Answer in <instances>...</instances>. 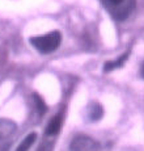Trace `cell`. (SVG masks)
<instances>
[{
	"label": "cell",
	"instance_id": "cell-9",
	"mask_svg": "<svg viewBox=\"0 0 144 151\" xmlns=\"http://www.w3.org/2000/svg\"><path fill=\"white\" fill-rule=\"evenodd\" d=\"M34 101H36V106H37V110L39 112V114H45L46 113V110H47V106H46V104H45V101H43V99L39 96V95H37V93H34Z\"/></svg>",
	"mask_w": 144,
	"mask_h": 151
},
{
	"label": "cell",
	"instance_id": "cell-2",
	"mask_svg": "<svg viewBox=\"0 0 144 151\" xmlns=\"http://www.w3.org/2000/svg\"><path fill=\"white\" fill-rule=\"evenodd\" d=\"M62 42V34L59 32H51L45 36L33 37L30 38V43L42 54H50L59 47Z\"/></svg>",
	"mask_w": 144,
	"mask_h": 151
},
{
	"label": "cell",
	"instance_id": "cell-7",
	"mask_svg": "<svg viewBox=\"0 0 144 151\" xmlns=\"http://www.w3.org/2000/svg\"><path fill=\"white\" fill-rule=\"evenodd\" d=\"M127 57H128V54L126 53V54H123L122 57L118 58V59L105 63V66H103V70H105V72H109V71H111V70L118 68V67H122L123 63H125V62H126V59H127Z\"/></svg>",
	"mask_w": 144,
	"mask_h": 151
},
{
	"label": "cell",
	"instance_id": "cell-10",
	"mask_svg": "<svg viewBox=\"0 0 144 151\" xmlns=\"http://www.w3.org/2000/svg\"><path fill=\"white\" fill-rule=\"evenodd\" d=\"M143 76H144V67H143Z\"/></svg>",
	"mask_w": 144,
	"mask_h": 151
},
{
	"label": "cell",
	"instance_id": "cell-1",
	"mask_svg": "<svg viewBox=\"0 0 144 151\" xmlns=\"http://www.w3.org/2000/svg\"><path fill=\"white\" fill-rule=\"evenodd\" d=\"M101 3L111 17L118 21L126 20L135 8V0H101Z\"/></svg>",
	"mask_w": 144,
	"mask_h": 151
},
{
	"label": "cell",
	"instance_id": "cell-8",
	"mask_svg": "<svg viewBox=\"0 0 144 151\" xmlns=\"http://www.w3.org/2000/svg\"><path fill=\"white\" fill-rule=\"evenodd\" d=\"M89 116H91V120L93 121H98L101 117L103 116V109L100 104H93L89 109Z\"/></svg>",
	"mask_w": 144,
	"mask_h": 151
},
{
	"label": "cell",
	"instance_id": "cell-5",
	"mask_svg": "<svg viewBox=\"0 0 144 151\" xmlns=\"http://www.w3.org/2000/svg\"><path fill=\"white\" fill-rule=\"evenodd\" d=\"M62 124H63V118L62 114H58L55 117H53L50 120V122L47 124V127H46V134L47 135H55L60 132L62 129Z\"/></svg>",
	"mask_w": 144,
	"mask_h": 151
},
{
	"label": "cell",
	"instance_id": "cell-3",
	"mask_svg": "<svg viewBox=\"0 0 144 151\" xmlns=\"http://www.w3.org/2000/svg\"><path fill=\"white\" fill-rule=\"evenodd\" d=\"M100 149L98 142L88 135H76L70 145V151H100Z\"/></svg>",
	"mask_w": 144,
	"mask_h": 151
},
{
	"label": "cell",
	"instance_id": "cell-6",
	"mask_svg": "<svg viewBox=\"0 0 144 151\" xmlns=\"http://www.w3.org/2000/svg\"><path fill=\"white\" fill-rule=\"evenodd\" d=\"M36 141H37V133H34V132L29 133L26 137L20 142V145L16 147V150L14 151H29Z\"/></svg>",
	"mask_w": 144,
	"mask_h": 151
},
{
	"label": "cell",
	"instance_id": "cell-4",
	"mask_svg": "<svg viewBox=\"0 0 144 151\" xmlns=\"http://www.w3.org/2000/svg\"><path fill=\"white\" fill-rule=\"evenodd\" d=\"M14 130H16V124L13 121L0 118V146H3L8 139L12 137Z\"/></svg>",
	"mask_w": 144,
	"mask_h": 151
}]
</instances>
